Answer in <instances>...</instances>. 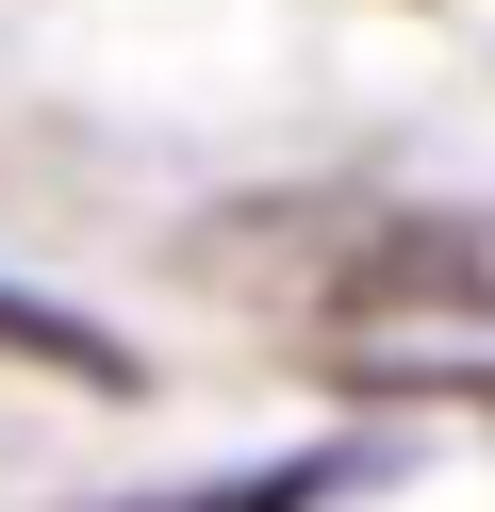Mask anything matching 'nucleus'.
Returning a JSON list of instances; mask_svg holds the SVG:
<instances>
[{
  "mask_svg": "<svg viewBox=\"0 0 495 512\" xmlns=\"http://www.w3.org/2000/svg\"><path fill=\"white\" fill-rule=\"evenodd\" d=\"M330 314H495V248L479 232H380L363 281H330Z\"/></svg>",
  "mask_w": 495,
  "mask_h": 512,
  "instance_id": "f257e3e1",
  "label": "nucleus"
},
{
  "mask_svg": "<svg viewBox=\"0 0 495 512\" xmlns=\"http://www.w3.org/2000/svg\"><path fill=\"white\" fill-rule=\"evenodd\" d=\"M0 364H50V380H83V397H132V347L99 331V314L33 298V281H0Z\"/></svg>",
  "mask_w": 495,
  "mask_h": 512,
  "instance_id": "f03ea898",
  "label": "nucleus"
},
{
  "mask_svg": "<svg viewBox=\"0 0 495 512\" xmlns=\"http://www.w3.org/2000/svg\"><path fill=\"white\" fill-rule=\"evenodd\" d=\"M347 446H297V463H248V479H198V496H149V512H314V496H347Z\"/></svg>",
  "mask_w": 495,
  "mask_h": 512,
  "instance_id": "7ed1b4c3",
  "label": "nucleus"
}]
</instances>
